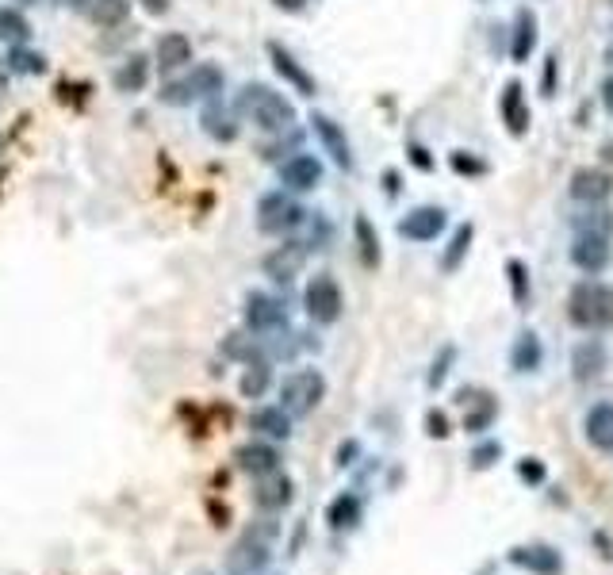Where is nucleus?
Here are the masks:
<instances>
[{
    "label": "nucleus",
    "instance_id": "nucleus-26",
    "mask_svg": "<svg viewBox=\"0 0 613 575\" xmlns=\"http://www.w3.org/2000/svg\"><path fill=\"white\" fill-rule=\"evenodd\" d=\"M238 465L241 472H250V476H269L276 472V465H281V453L272 449V445H261V441H253V445H241L238 449Z\"/></svg>",
    "mask_w": 613,
    "mask_h": 575
},
{
    "label": "nucleus",
    "instance_id": "nucleus-38",
    "mask_svg": "<svg viewBox=\"0 0 613 575\" xmlns=\"http://www.w3.org/2000/svg\"><path fill=\"white\" fill-rule=\"evenodd\" d=\"M307 227H311L307 246H311V250H326V242H330V222L322 219V211H311V215H307Z\"/></svg>",
    "mask_w": 613,
    "mask_h": 575
},
{
    "label": "nucleus",
    "instance_id": "nucleus-43",
    "mask_svg": "<svg viewBox=\"0 0 613 575\" xmlns=\"http://www.w3.org/2000/svg\"><path fill=\"white\" fill-rule=\"evenodd\" d=\"M425 434H430V437H449V418H444L441 411H430V415H425Z\"/></svg>",
    "mask_w": 613,
    "mask_h": 575
},
{
    "label": "nucleus",
    "instance_id": "nucleus-37",
    "mask_svg": "<svg viewBox=\"0 0 613 575\" xmlns=\"http://www.w3.org/2000/svg\"><path fill=\"white\" fill-rule=\"evenodd\" d=\"M560 92V54L548 50L545 54V62H541V97H556Z\"/></svg>",
    "mask_w": 613,
    "mask_h": 575
},
{
    "label": "nucleus",
    "instance_id": "nucleus-3",
    "mask_svg": "<svg viewBox=\"0 0 613 575\" xmlns=\"http://www.w3.org/2000/svg\"><path fill=\"white\" fill-rule=\"evenodd\" d=\"M257 231L269 234V238H291L300 227H307V208L300 200H295V192L288 189H272L265 192L261 200H257Z\"/></svg>",
    "mask_w": 613,
    "mask_h": 575
},
{
    "label": "nucleus",
    "instance_id": "nucleus-51",
    "mask_svg": "<svg viewBox=\"0 0 613 575\" xmlns=\"http://www.w3.org/2000/svg\"><path fill=\"white\" fill-rule=\"evenodd\" d=\"M609 5H613V0H609Z\"/></svg>",
    "mask_w": 613,
    "mask_h": 575
},
{
    "label": "nucleus",
    "instance_id": "nucleus-14",
    "mask_svg": "<svg viewBox=\"0 0 613 575\" xmlns=\"http://www.w3.org/2000/svg\"><path fill=\"white\" fill-rule=\"evenodd\" d=\"M269 50V62H272V69H276V77H281L284 85H291L300 97H314L319 92V81L311 77V69L295 58V54L284 46V43H269L265 46Z\"/></svg>",
    "mask_w": 613,
    "mask_h": 575
},
{
    "label": "nucleus",
    "instance_id": "nucleus-45",
    "mask_svg": "<svg viewBox=\"0 0 613 575\" xmlns=\"http://www.w3.org/2000/svg\"><path fill=\"white\" fill-rule=\"evenodd\" d=\"M598 100H602V108H606L609 116H613V69L606 73V77H602V85H598Z\"/></svg>",
    "mask_w": 613,
    "mask_h": 575
},
{
    "label": "nucleus",
    "instance_id": "nucleus-23",
    "mask_svg": "<svg viewBox=\"0 0 613 575\" xmlns=\"http://www.w3.org/2000/svg\"><path fill=\"white\" fill-rule=\"evenodd\" d=\"M583 434L594 449L613 453V403H594L583 415Z\"/></svg>",
    "mask_w": 613,
    "mask_h": 575
},
{
    "label": "nucleus",
    "instance_id": "nucleus-50",
    "mask_svg": "<svg viewBox=\"0 0 613 575\" xmlns=\"http://www.w3.org/2000/svg\"><path fill=\"white\" fill-rule=\"evenodd\" d=\"M24 5H39V0H24Z\"/></svg>",
    "mask_w": 613,
    "mask_h": 575
},
{
    "label": "nucleus",
    "instance_id": "nucleus-5",
    "mask_svg": "<svg viewBox=\"0 0 613 575\" xmlns=\"http://www.w3.org/2000/svg\"><path fill=\"white\" fill-rule=\"evenodd\" d=\"M322 399H326V376L319 373V368H295V373H288L284 384H281V406L291 418L311 415Z\"/></svg>",
    "mask_w": 613,
    "mask_h": 575
},
{
    "label": "nucleus",
    "instance_id": "nucleus-30",
    "mask_svg": "<svg viewBox=\"0 0 613 575\" xmlns=\"http://www.w3.org/2000/svg\"><path fill=\"white\" fill-rule=\"evenodd\" d=\"M506 281H510V300L517 311H526L533 300V281H529V265L522 257H510L506 262Z\"/></svg>",
    "mask_w": 613,
    "mask_h": 575
},
{
    "label": "nucleus",
    "instance_id": "nucleus-11",
    "mask_svg": "<svg viewBox=\"0 0 613 575\" xmlns=\"http://www.w3.org/2000/svg\"><path fill=\"white\" fill-rule=\"evenodd\" d=\"M307 253H311V246H307V242H300V238H284L281 246L265 253L261 269H265V276H269V281H276V284H291L295 276L303 272V265H307Z\"/></svg>",
    "mask_w": 613,
    "mask_h": 575
},
{
    "label": "nucleus",
    "instance_id": "nucleus-34",
    "mask_svg": "<svg viewBox=\"0 0 613 575\" xmlns=\"http://www.w3.org/2000/svg\"><path fill=\"white\" fill-rule=\"evenodd\" d=\"M449 169H453L456 177L479 180V177H487V173H491V165L483 161L475 150H453V154H449Z\"/></svg>",
    "mask_w": 613,
    "mask_h": 575
},
{
    "label": "nucleus",
    "instance_id": "nucleus-46",
    "mask_svg": "<svg viewBox=\"0 0 613 575\" xmlns=\"http://www.w3.org/2000/svg\"><path fill=\"white\" fill-rule=\"evenodd\" d=\"M272 5L281 8V12H288V15H300V12L311 5V0H272Z\"/></svg>",
    "mask_w": 613,
    "mask_h": 575
},
{
    "label": "nucleus",
    "instance_id": "nucleus-28",
    "mask_svg": "<svg viewBox=\"0 0 613 575\" xmlns=\"http://www.w3.org/2000/svg\"><path fill=\"white\" fill-rule=\"evenodd\" d=\"M510 560L522 564V568H529V571H536V575H560V571H564L560 552L541 549V545H536V549H514Z\"/></svg>",
    "mask_w": 613,
    "mask_h": 575
},
{
    "label": "nucleus",
    "instance_id": "nucleus-15",
    "mask_svg": "<svg viewBox=\"0 0 613 575\" xmlns=\"http://www.w3.org/2000/svg\"><path fill=\"white\" fill-rule=\"evenodd\" d=\"M460 406H464V430L468 434H487L495 418H498V399L483 387H460L456 392Z\"/></svg>",
    "mask_w": 613,
    "mask_h": 575
},
{
    "label": "nucleus",
    "instance_id": "nucleus-13",
    "mask_svg": "<svg viewBox=\"0 0 613 575\" xmlns=\"http://www.w3.org/2000/svg\"><path fill=\"white\" fill-rule=\"evenodd\" d=\"M498 119H503V127H506L510 139H526V135H529L533 111H529L526 85H522V81H506L503 92H498Z\"/></svg>",
    "mask_w": 613,
    "mask_h": 575
},
{
    "label": "nucleus",
    "instance_id": "nucleus-20",
    "mask_svg": "<svg viewBox=\"0 0 613 575\" xmlns=\"http://www.w3.org/2000/svg\"><path fill=\"white\" fill-rule=\"evenodd\" d=\"M238 111L230 108H222V97L219 100H208V108H203V116H199V127H203V135L215 139V142H234L238 139Z\"/></svg>",
    "mask_w": 613,
    "mask_h": 575
},
{
    "label": "nucleus",
    "instance_id": "nucleus-48",
    "mask_svg": "<svg viewBox=\"0 0 613 575\" xmlns=\"http://www.w3.org/2000/svg\"><path fill=\"white\" fill-rule=\"evenodd\" d=\"M383 189H387V196H399V169L383 173Z\"/></svg>",
    "mask_w": 613,
    "mask_h": 575
},
{
    "label": "nucleus",
    "instance_id": "nucleus-16",
    "mask_svg": "<svg viewBox=\"0 0 613 575\" xmlns=\"http://www.w3.org/2000/svg\"><path fill=\"white\" fill-rule=\"evenodd\" d=\"M246 326L257 334H272L288 326V307L269 292H250L246 295Z\"/></svg>",
    "mask_w": 613,
    "mask_h": 575
},
{
    "label": "nucleus",
    "instance_id": "nucleus-25",
    "mask_svg": "<svg viewBox=\"0 0 613 575\" xmlns=\"http://www.w3.org/2000/svg\"><path fill=\"white\" fill-rule=\"evenodd\" d=\"M250 426H253V434L272 437V441H288L291 437V415L284 411V406H257Z\"/></svg>",
    "mask_w": 613,
    "mask_h": 575
},
{
    "label": "nucleus",
    "instance_id": "nucleus-49",
    "mask_svg": "<svg viewBox=\"0 0 613 575\" xmlns=\"http://www.w3.org/2000/svg\"><path fill=\"white\" fill-rule=\"evenodd\" d=\"M606 62L613 66V35H609V43H606Z\"/></svg>",
    "mask_w": 613,
    "mask_h": 575
},
{
    "label": "nucleus",
    "instance_id": "nucleus-22",
    "mask_svg": "<svg viewBox=\"0 0 613 575\" xmlns=\"http://www.w3.org/2000/svg\"><path fill=\"white\" fill-rule=\"evenodd\" d=\"M545 365V345H541V338H536L533 330H522L514 338V345H510V368L517 376H529V373H536V368Z\"/></svg>",
    "mask_w": 613,
    "mask_h": 575
},
{
    "label": "nucleus",
    "instance_id": "nucleus-2",
    "mask_svg": "<svg viewBox=\"0 0 613 575\" xmlns=\"http://www.w3.org/2000/svg\"><path fill=\"white\" fill-rule=\"evenodd\" d=\"M567 319L587 334H598L613 326V284L598 276H583L579 284L567 292Z\"/></svg>",
    "mask_w": 613,
    "mask_h": 575
},
{
    "label": "nucleus",
    "instance_id": "nucleus-7",
    "mask_svg": "<svg viewBox=\"0 0 613 575\" xmlns=\"http://www.w3.org/2000/svg\"><path fill=\"white\" fill-rule=\"evenodd\" d=\"M311 131H314V139H319V146H322V154L338 165L342 173H352L357 169V154H352V142H349V135H345V127L333 119V116H326V111H311Z\"/></svg>",
    "mask_w": 613,
    "mask_h": 575
},
{
    "label": "nucleus",
    "instance_id": "nucleus-40",
    "mask_svg": "<svg viewBox=\"0 0 613 575\" xmlns=\"http://www.w3.org/2000/svg\"><path fill=\"white\" fill-rule=\"evenodd\" d=\"M456 361V349L453 345H444L441 349V357L434 361V368H430V376H425V384H430V387H441L444 384V376H449V365Z\"/></svg>",
    "mask_w": 613,
    "mask_h": 575
},
{
    "label": "nucleus",
    "instance_id": "nucleus-24",
    "mask_svg": "<svg viewBox=\"0 0 613 575\" xmlns=\"http://www.w3.org/2000/svg\"><path fill=\"white\" fill-rule=\"evenodd\" d=\"M472 242H475V222H460V227L453 231V238L444 242V250H441V257H437V269L444 272V276H453L464 262H468V250H472Z\"/></svg>",
    "mask_w": 613,
    "mask_h": 575
},
{
    "label": "nucleus",
    "instance_id": "nucleus-29",
    "mask_svg": "<svg viewBox=\"0 0 613 575\" xmlns=\"http://www.w3.org/2000/svg\"><path fill=\"white\" fill-rule=\"evenodd\" d=\"M257 503H261L265 510H281L291 503V479L288 476H261V488H257Z\"/></svg>",
    "mask_w": 613,
    "mask_h": 575
},
{
    "label": "nucleus",
    "instance_id": "nucleus-18",
    "mask_svg": "<svg viewBox=\"0 0 613 575\" xmlns=\"http://www.w3.org/2000/svg\"><path fill=\"white\" fill-rule=\"evenodd\" d=\"M606 368H609V349H606L602 338H583L579 345L571 349V376L579 384L598 380Z\"/></svg>",
    "mask_w": 613,
    "mask_h": 575
},
{
    "label": "nucleus",
    "instance_id": "nucleus-27",
    "mask_svg": "<svg viewBox=\"0 0 613 575\" xmlns=\"http://www.w3.org/2000/svg\"><path fill=\"white\" fill-rule=\"evenodd\" d=\"M146 81H150V58H146V54H131V58L116 69V88L127 92V97L142 92Z\"/></svg>",
    "mask_w": 613,
    "mask_h": 575
},
{
    "label": "nucleus",
    "instance_id": "nucleus-47",
    "mask_svg": "<svg viewBox=\"0 0 613 575\" xmlns=\"http://www.w3.org/2000/svg\"><path fill=\"white\" fill-rule=\"evenodd\" d=\"M138 5L150 15H165V12H169V0H138Z\"/></svg>",
    "mask_w": 613,
    "mask_h": 575
},
{
    "label": "nucleus",
    "instance_id": "nucleus-44",
    "mask_svg": "<svg viewBox=\"0 0 613 575\" xmlns=\"http://www.w3.org/2000/svg\"><path fill=\"white\" fill-rule=\"evenodd\" d=\"M517 476H522V479H529V484H541V479H545V465H536V460H522V465H517Z\"/></svg>",
    "mask_w": 613,
    "mask_h": 575
},
{
    "label": "nucleus",
    "instance_id": "nucleus-4",
    "mask_svg": "<svg viewBox=\"0 0 613 575\" xmlns=\"http://www.w3.org/2000/svg\"><path fill=\"white\" fill-rule=\"evenodd\" d=\"M222 88H227V73H222L215 62H199L184 73L180 81H169L161 88V104H173V108H189V104H208L219 100Z\"/></svg>",
    "mask_w": 613,
    "mask_h": 575
},
{
    "label": "nucleus",
    "instance_id": "nucleus-32",
    "mask_svg": "<svg viewBox=\"0 0 613 575\" xmlns=\"http://www.w3.org/2000/svg\"><path fill=\"white\" fill-rule=\"evenodd\" d=\"M131 15V0H92L88 5V20L97 27H119Z\"/></svg>",
    "mask_w": 613,
    "mask_h": 575
},
{
    "label": "nucleus",
    "instance_id": "nucleus-35",
    "mask_svg": "<svg viewBox=\"0 0 613 575\" xmlns=\"http://www.w3.org/2000/svg\"><path fill=\"white\" fill-rule=\"evenodd\" d=\"M269 384H272V368L265 361H250L246 376H241V395H246V399H261L269 392Z\"/></svg>",
    "mask_w": 613,
    "mask_h": 575
},
{
    "label": "nucleus",
    "instance_id": "nucleus-17",
    "mask_svg": "<svg viewBox=\"0 0 613 575\" xmlns=\"http://www.w3.org/2000/svg\"><path fill=\"white\" fill-rule=\"evenodd\" d=\"M536 43H541V20H536L533 8H517L514 24H510V62L526 66L536 54Z\"/></svg>",
    "mask_w": 613,
    "mask_h": 575
},
{
    "label": "nucleus",
    "instance_id": "nucleus-21",
    "mask_svg": "<svg viewBox=\"0 0 613 575\" xmlns=\"http://www.w3.org/2000/svg\"><path fill=\"white\" fill-rule=\"evenodd\" d=\"M154 58H158V69L161 73H173V69H184L192 62V39L184 31H165L158 46H154Z\"/></svg>",
    "mask_w": 613,
    "mask_h": 575
},
{
    "label": "nucleus",
    "instance_id": "nucleus-19",
    "mask_svg": "<svg viewBox=\"0 0 613 575\" xmlns=\"http://www.w3.org/2000/svg\"><path fill=\"white\" fill-rule=\"evenodd\" d=\"M352 242H357V253H361V265L368 272H376L380 262H383V246H380V231H376V222L368 219L364 211L352 215Z\"/></svg>",
    "mask_w": 613,
    "mask_h": 575
},
{
    "label": "nucleus",
    "instance_id": "nucleus-39",
    "mask_svg": "<svg viewBox=\"0 0 613 575\" xmlns=\"http://www.w3.org/2000/svg\"><path fill=\"white\" fill-rule=\"evenodd\" d=\"M12 69L15 73H46V58L31 50H12Z\"/></svg>",
    "mask_w": 613,
    "mask_h": 575
},
{
    "label": "nucleus",
    "instance_id": "nucleus-8",
    "mask_svg": "<svg viewBox=\"0 0 613 575\" xmlns=\"http://www.w3.org/2000/svg\"><path fill=\"white\" fill-rule=\"evenodd\" d=\"M444 227H449V211L441 208V203H418V208H411L403 219H399V238H406V242H437V238L444 234Z\"/></svg>",
    "mask_w": 613,
    "mask_h": 575
},
{
    "label": "nucleus",
    "instance_id": "nucleus-12",
    "mask_svg": "<svg viewBox=\"0 0 613 575\" xmlns=\"http://www.w3.org/2000/svg\"><path fill=\"white\" fill-rule=\"evenodd\" d=\"M567 196L579 203V208H598V203H609V196H613V173L598 169V165H583V169L571 173Z\"/></svg>",
    "mask_w": 613,
    "mask_h": 575
},
{
    "label": "nucleus",
    "instance_id": "nucleus-41",
    "mask_svg": "<svg viewBox=\"0 0 613 575\" xmlns=\"http://www.w3.org/2000/svg\"><path fill=\"white\" fill-rule=\"evenodd\" d=\"M406 158H411V165L418 173H434L437 169V161L430 158V150H425L422 142H406Z\"/></svg>",
    "mask_w": 613,
    "mask_h": 575
},
{
    "label": "nucleus",
    "instance_id": "nucleus-36",
    "mask_svg": "<svg viewBox=\"0 0 613 575\" xmlns=\"http://www.w3.org/2000/svg\"><path fill=\"white\" fill-rule=\"evenodd\" d=\"M31 35L27 20L15 8H0V43H12V46H20L24 39Z\"/></svg>",
    "mask_w": 613,
    "mask_h": 575
},
{
    "label": "nucleus",
    "instance_id": "nucleus-31",
    "mask_svg": "<svg viewBox=\"0 0 613 575\" xmlns=\"http://www.w3.org/2000/svg\"><path fill=\"white\" fill-rule=\"evenodd\" d=\"M571 231L575 234H609L613 238V211L606 203L598 208H583L579 215H571Z\"/></svg>",
    "mask_w": 613,
    "mask_h": 575
},
{
    "label": "nucleus",
    "instance_id": "nucleus-42",
    "mask_svg": "<svg viewBox=\"0 0 613 575\" xmlns=\"http://www.w3.org/2000/svg\"><path fill=\"white\" fill-rule=\"evenodd\" d=\"M498 457H503V445H498V441H487V445H479V449L472 453V465H475V468H491Z\"/></svg>",
    "mask_w": 613,
    "mask_h": 575
},
{
    "label": "nucleus",
    "instance_id": "nucleus-6",
    "mask_svg": "<svg viewBox=\"0 0 613 575\" xmlns=\"http://www.w3.org/2000/svg\"><path fill=\"white\" fill-rule=\"evenodd\" d=\"M303 311H307V319L319 323V326L338 323L342 311H345V295H342L338 276H333V272H314L307 281V288H303Z\"/></svg>",
    "mask_w": 613,
    "mask_h": 575
},
{
    "label": "nucleus",
    "instance_id": "nucleus-1",
    "mask_svg": "<svg viewBox=\"0 0 613 575\" xmlns=\"http://www.w3.org/2000/svg\"><path fill=\"white\" fill-rule=\"evenodd\" d=\"M234 111L265 135H284L295 127V119H300L295 116V104L284 97V92H276L272 85H261V81H250V85L238 88Z\"/></svg>",
    "mask_w": 613,
    "mask_h": 575
},
{
    "label": "nucleus",
    "instance_id": "nucleus-33",
    "mask_svg": "<svg viewBox=\"0 0 613 575\" xmlns=\"http://www.w3.org/2000/svg\"><path fill=\"white\" fill-rule=\"evenodd\" d=\"M326 522H330L333 529H352V526L361 522V498L349 495V491L338 495V498L330 503V510H326Z\"/></svg>",
    "mask_w": 613,
    "mask_h": 575
},
{
    "label": "nucleus",
    "instance_id": "nucleus-9",
    "mask_svg": "<svg viewBox=\"0 0 613 575\" xmlns=\"http://www.w3.org/2000/svg\"><path fill=\"white\" fill-rule=\"evenodd\" d=\"M276 177H281V184H284L288 192L303 196V192H314V189L322 184L326 165H322V158H319V154L300 150V154H291V158H284L281 165H276Z\"/></svg>",
    "mask_w": 613,
    "mask_h": 575
},
{
    "label": "nucleus",
    "instance_id": "nucleus-10",
    "mask_svg": "<svg viewBox=\"0 0 613 575\" xmlns=\"http://www.w3.org/2000/svg\"><path fill=\"white\" fill-rule=\"evenodd\" d=\"M567 257L583 276H602L613 262V238L609 234H575Z\"/></svg>",
    "mask_w": 613,
    "mask_h": 575
}]
</instances>
